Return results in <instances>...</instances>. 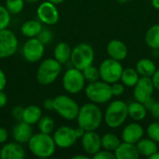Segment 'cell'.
<instances>
[{
    "instance_id": "cell-1",
    "label": "cell",
    "mask_w": 159,
    "mask_h": 159,
    "mask_svg": "<svg viewBox=\"0 0 159 159\" xmlns=\"http://www.w3.org/2000/svg\"><path fill=\"white\" fill-rule=\"evenodd\" d=\"M28 147L32 155L39 158H48L54 155L56 143L50 134L38 132L34 134L28 142Z\"/></svg>"
},
{
    "instance_id": "cell-2",
    "label": "cell",
    "mask_w": 159,
    "mask_h": 159,
    "mask_svg": "<svg viewBox=\"0 0 159 159\" xmlns=\"http://www.w3.org/2000/svg\"><path fill=\"white\" fill-rule=\"evenodd\" d=\"M76 119L78 126L86 131L96 130L102 124V113L94 102L86 103L80 107Z\"/></svg>"
},
{
    "instance_id": "cell-3",
    "label": "cell",
    "mask_w": 159,
    "mask_h": 159,
    "mask_svg": "<svg viewBox=\"0 0 159 159\" xmlns=\"http://www.w3.org/2000/svg\"><path fill=\"white\" fill-rule=\"evenodd\" d=\"M61 72V64L55 59H46L41 61L36 71V79L39 84L48 86L52 84Z\"/></svg>"
},
{
    "instance_id": "cell-4",
    "label": "cell",
    "mask_w": 159,
    "mask_h": 159,
    "mask_svg": "<svg viewBox=\"0 0 159 159\" xmlns=\"http://www.w3.org/2000/svg\"><path fill=\"white\" fill-rule=\"evenodd\" d=\"M128 116V104L122 101H114L105 111L104 121L108 127L116 129L126 121Z\"/></svg>"
},
{
    "instance_id": "cell-5",
    "label": "cell",
    "mask_w": 159,
    "mask_h": 159,
    "mask_svg": "<svg viewBox=\"0 0 159 159\" xmlns=\"http://www.w3.org/2000/svg\"><path fill=\"white\" fill-rule=\"evenodd\" d=\"M85 93L87 98L94 103H105L113 97L111 85L104 81L99 80L90 82L87 86Z\"/></svg>"
},
{
    "instance_id": "cell-6",
    "label": "cell",
    "mask_w": 159,
    "mask_h": 159,
    "mask_svg": "<svg viewBox=\"0 0 159 159\" xmlns=\"http://www.w3.org/2000/svg\"><path fill=\"white\" fill-rule=\"evenodd\" d=\"M77 102L66 95H59L53 99V110L66 120L76 119L79 113Z\"/></svg>"
},
{
    "instance_id": "cell-7",
    "label": "cell",
    "mask_w": 159,
    "mask_h": 159,
    "mask_svg": "<svg viewBox=\"0 0 159 159\" xmlns=\"http://www.w3.org/2000/svg\"><path fill=\"white\" fill-rule=\"evenodd\" d=\"M71 62L73 67L79 70H84L86 67L92 64L94 61V50L92 47L86 43H81L76 45L72 49Z\"/></svg>"
},
{
    "instance_id": "cell-8",
    "label": "cell",
    "mask_w": 159,
    "mask_h": 159,
    "mask_svg": "<svg viewBox=\"0 0 159 159\" xmlns=\"http://www.w3.org/2000/svg\"><path fill=\"white\" fill-rule=\"evenodd\" d=\"M123 70V66L119 61L109 58L104 60L99 67L100 77L102 81L113 84L120 80Z\"/></svg>"
},
{
    "instance_id": "cell-9",
    "label": "cell",
    "mask_w": 159,
    "mask_h": 159,
    "mask_svg": "<svg viewBox=\"0 0 159 159\" xmlns=\"http://www.w3.org/2000/svg\"><path fill=\"white\" fill-rule=\"evenodd\" d=\"M85 77L81 70L73 67L68 69L62 77L63 89L70 94L79 93L85 86Z\"/></svg>"
},
{
    "instance_id": "cell-10",
    "label": "cell",
    "mask_w": 159,
    "mask_h": 159,
    "mask_svg": "<svg viewBox=\"0 0 159 159\" xmlns=\"http://www.w3.org/2000/svg\"><path fill=\"white\" fill-rule=\"evenodd\" d=\"M19 41L16 34L9 29L0 30V59L13 56L18 50Z\"/></svg>"
},
{
    "instance_id": "cell-11",
    "label": "cell",
    "mask_w": 159,
    "mask_h": 159,
    "mask_svg": "<svg viewBox=\"0 0 159 159\" xmlns=\"http://www.w3.org/2000/svg\"><path fill=\"white\" fill-rule=\"evenodd\" d=\"M45 52V45L37 38H28L22 46V56L25 61L31 63L39 61Z\"/></svg>"
},
{
    "instance_id": "cell-12",
    "label": "cell",
    "mask_w": 159,
    "mask_h": 159,
    "mask_svg": "<svg viewBox=\"0 0 159 159\" xmlns=\"http://www.w3.org/2000/svg\"><path fill=\"white\" fill-rule=\"evenodd\" d=\"M56 6L57 5L49 2L48 0L42 2L38 6L36 9V16L43 24L53 25L59 21L60 14Z\"/></svg>"
},
{
    "instance_id": "cell-13",
    "label": "cell",
    "mask_w": 159,
    "mask_h": 159,
    "mask_svg": "<svg viewBox=\"0 0 159 159\" xmlns=\"http://www.w3.org/2000/svg\"><path fill=\"white\" fill-rule=\"evenodd\" d=\"M52 137L56 146L61 149L72 147L77 140L75 129L69 126H61L58 128L54 131Z\"/></svg>"
},
{
    "instance_id": "cell-14",
    "label": "cell",
    "mask_w": 159,
    "mask_h": 159,
    "mask_svg": "<svg viewBox=\"0 0 159 159\" xmlns=\"http://www.w3.org/2000/svg\"><path fill=\"white\" fill-rule=\"evenodd\" d=\"M155 86L152 80V77L142 76L138 80L137 84L134 86L133 95L137 102L143 103L149 97L154 93Z\"/></svg>"
},
{
    "instance_id": "cell-15",
    "label": "cell",
    "mask_w": 159,
    "mask_h": 159,
    "mask_svg": "<svg viewBox=\"0 0 159 159\" xmlns=\"http://www.w3.org/2000/svg\"><path fill=\"white\" fill-rule=\"evenodd\" d=\"M81 143L85 153L91 157L97 154L102 148L101 137L95 132V130L86 131L81 138Z\"/></svg>"
},
{
    "instance_id": "cell-16",
    "label": "cell",
    "mask_w": 159,
    "mask_h": 159,
    "mask_svg": "<svg viewBox=\"0 0 159 159\" xmlns=\"http://www.w3.org/2000/svg\"><path fill=\"white\" fill-rule=\"evenodd\" d=\"M11 134L14 142H17L20 144L28 143V142L34 135L32 125L22 120L18 121V123L13 127Z\"/></svg>"
},
{
    "instance_id": "cell-17",
    "label": "cell",
    "mask_w": 159,
    "mask_h": 159,
    "mask_svg": "<svg viewBox=\"0 0 159 159\" xmlns=\"http://www.w3.org/2000/svg\"><path fill=\"white\" fill-rule=\"evenodd\" d=\"M25 150L22 145L17 142L4 143L0 149L1 159H23L25 157Z\"/></svg>"
},
{
    "instance_id": "cell-18",
    "label": "cell",
    "mask_w": 159,
    "mask_h": 159,
    "mask_svg": "<svg viewBox=\"0 0 159 159\" xmlns=\"http://www.w3.org/2000/svg\"><path fill=\"white\" fill-rule=\"evenodd\" d=\"M143 129L138 123L129 124L122 131V140L126 143L136 144L143 137Z\"/></svg>"
},
{
    "instance_id": "cell-19",
    "label": "cell",
    "mask_w": 159,
    "mask_h": 159,
    "mask_svg": "<svg viewBox=\"0 0 159 159\" xmlns=\"http://www.w3.org/2000/svg\"><path fill=\"white\" fill-rule=\"evenodd\" d=\"M107 53L110 58L116 61H123L126 59L128 55V48L127 46L120 40L115 39L111 40L107 45Z\"/></svg>"
},
{
    "instance_id": "cell-20",
    "label": "cell",
    "mask_w": 159,
    "mask_h": 159,
    "mask_svg": "<svg viewBox=\"0 0 159 159\" xmlns=\"http://www.w3.org/2000/svg\"><path fill=\"white\" fill-rule=\"evenodd\" d=\"M115 156L116 159H138L140 157L136 144L126 142L118 145L115 150Z\"/></svg>"
},
{
    "instance_id": "cell-21",
    "label": "cell",
    "mask_w": 159,
    "mask_h": 159,
    "mask_svg": "<svg viewBox=\"0 0 159 159\" xmlns=\"http://www.w3.org/2000/svg\"><path fill=\"white\" fill-rule=\"evenodd\" d=\"M43 23L38 20H29L24 21L20 26V33L27 38L37 37L43 29Z\"/></svg>"
},
{
    "instance_id": "cell-22",
    "label": "cell",
    "mask_w": 159,
    "mask_h": 159,
    "mask_svg": "<svg viewBox=\"0 0 159 159\" xmlns=\"http://www.w3.org/2000/svg\"><path fill=\"white\" fill-rule=\"evenodd\" d=\"M53 54H54V59L62 65L67 63L71 60L72 48L67 43L60 42L56 45Z\"/></svg>"
},
{
    "instance_id": "cell-23",
    "label": "cell",
    "mask_w": 159,
    "mask_h": 159,
    "mask_svg": "<svg viewBox=\"0 0 159 159\" xmlns=\"http://www.w3.org/2000/svg\"><path fill=\"white\" fill-rule=\"evenodd\" d=\"M42 110L39 106L31 104L26 107H24L23 111V116H22V121L30 124V125H34L37 124L40 118L42 117Z\"/></svg>"
},
{
    "instance_id": "cell-24",
    "label": "cell",
    "mask_w": 159,
    "mask_h": 159,
    "mask_svg": "<svg viewBox=\"0 0 159 159\" xmlns=\"http://www.w3.org/2000/svg\"><path fill=\"white\" fill-rule=\"evenodd\" d=\"M138 152L140 156L150 157L152 155H154L156 152L158 151V146L155 141L152 139H142L136 143Z\"/></svg>"
},
{
    "instance_id": "cell-25",
    "label": "cell",
    "mask_w": 159,
    "mask_h": 159,
    "mask_svg": "<svg viewBox=\"0 0 159 159\" xmlns=\"http://www.w3.org/2000/svg\"><path fill=\"white\" fill-rule=\"evenodd\" d=\"M136 70L141 76L152 77L157 72V66L155 62L149 59H141L136 64Z\"/></svg>"
},
{
    "instance_id": "cell-26",
    "label": "cell",
    "mask_w": 159,
    "mask_h": 159,
    "mask_svg": "<svg viewBox=\"0 0 159 159\" xmlns=\"http://www.w3.org/2000/svg\"><path fill=\"white\" fill-rule=\"evenodd\" d=\"M147 109L144 107L143 103L140 102H133L128 105L129 116L135 121H141L145 118Z\"/></svg>"
},
{
    "instance_id": "cell-27",
    "label": "cell",
    "mask_w": 159,
    "mask_h": 159,
    "mask_svg": "<svg viewBox=\"0 0 159 159\" xmlns=\"http://www.w3.org/2000/svg\"><path fill=\"white\" fill-rule=\"evenodd\" d=\"M139 79H140V75L138 74L137 70L133 68L124 69L120 77L122 84L129 88H134V86L137 84Z\"/></svg>"
},
{
    "instance_id": "cell-28",
    "label": "cell",
    "mask_w": 159,
    "mask_h": 159,
    "mask_svg": "<svg viewBox=\"0 0 159 159\" xmlns=\"http://www.w3.org/2000/svg\"><path fill=\"white\" fill-rule=\"evenodd\" d=\"M145 42L153 49H159V24H155L145 34Z\"/></svg>"
},
{
    "instance_id": "cell-29",
    "label": "cell",
    "mask_w": 159,
    "mask_h": 159,
    "mask_svg": "<svg viewBox=\"0 0 159 159\" xmlns=\"http://www.w3.org/2000/svg\"><path fill=\"white\" fill-rule=\"evenodd\" d=\"M101 141H102V147H103L105 150L114 151V152L118 147V145L121 143L119 138L113 133L104 134L101 138Z\"/></svg>"
},
{
    "instance_id": "cell-30",
    "label": "cell",
    "mask_w": 159,
    "mask_h": 159,
    "mask_svg": "<svg viewBox=\"0 0 159 159\" xmlns=\"http://www.w3.org/2000/svg\"><path fill=\"white\" fill-rule=\"evenodd\" d=\"M37 127L40 132L46 133V134H51L55 129V123H54V120L50 116H44L38 121Z\"/></svg>"
},
{
    "instance_id": "cell-31",
    "label": "cell",
    "mask_w": 159,
    "mask_h": 159,
    "mask_svg": "<svg viewBox=\"0 0 159 159\" xmlns=\"http://www.w3.org/2000/svg\"><path fill=\"white\" fill-rule=\"evenodd\" d=\"M24 0H6L5 7L10 14H19L24 7Z\"/></svg>"
},
{
    "instance_id": "cell-32",
    "label": "cell",
    "mask_w": 159,
    "mask_h": 159,
    "mask_svg": "<svg viewBox=\"0 0 159 159\" xmlns=\"http://www.w3.org/2000/svg\"><path fill=\"white\" fill-rule=\"evenodd\" d=\"M82 73H83V75L85 77V80L89 81V83L90 82H95V81H98L99 78H100V71H99V68L93 66L92 64L86 67L84 70H82Z\"/></svg>"
},
{
    "instance_id": "cell-33",
    "label": "cell",
    "mask_w": 159,
    "mask_h": 159,
    "mask_svg": "<svg viewBox=\"0 0 159 159\" xmlns=\"http://www.w3.org/2000/svg\"><path fill=\"white\" fill-rule=\"evenodd\" d=\"M10 13L7 9L5 6L0 5V30L6 29L8 27L11 18H10Z\"/></svg>"
},
{
    "instance_id": "cell-34",
    "label": "cell",
    "mask_w": 159,
    "mask_h": 159,
    "mask_svg": "<svg viewBox=\"0 0 159 159\" xmlns=\"http://www.w3.org/2000/svg\"><path fill=\"white\" fill-rule=\"evenodd\" d=\"M147 135L150 139L159 143V121L150 124L147 128Z\"/></svg>"
},
{
    "instance_id": "cell-35",
    "label": "cell",
    "mask_w": 159,
    "mask_h": 159,
    "mask_svg": "<svg viewBox=\"0 0 159 159\" xmlns=\"http://www.w3.org/2000/svg\"><path fill=\"white\" fill-rule=\"evenodd\" d=\"M52 37H53V35H52L51 31L48 30V29H45V28H43L42 31H41V32L39 33V34L37 35V38H38L44 45L48 44V43L51 41Z\"/></svg>"
},
{
    "instance_id": "cell-36",
    "label": "cell",
    "mask_w": 159,
    "mask_h": 159,
    "mask_svg": "<svg viewBox=\"0 0 159 159\" xmlns=\"http://www.w3.org/2000/svg\"><path fill=\"white\" fill-rule=\"evenodd\" d=\"M94 159H116L115 153H112L111 151L108 150H103V151H99L97 154L93 156Z\"/></svg>"
},
{
    "instance_id": "cell-37",
    "label": "cell",
    "mask_w": 159,
    "mask_h": 159,
    "mask_svg": "<svg viewBox=\"0 0 159 159\" xmlns=\"http://www.w3.org/2000/svg\"><path fill=\"white\" fill-rule=\"evenodd\" d=\"M23 111H24V107L20 105H17L11 110V116L17 121H21L23 116Z\"/></svg>"
},
{
    "instance_id": "cell-38",
    "label": "cell",
    "mask_w": 159,
    "mask_h": 159,
    "mask_svg": "<svg viewBox=\"0 0 159 159\" xmlns=\"http://www.w3.org/2000/svg\"><path fill=\"white\" fill-rule=\"evenodd\" d=\"M111 88H112V92H113V96H120L124 93L125 91V88H124V85L123 84H120V83H113L111 85Z\"/></svg>"
},
{
    "instance_id": "cell-39",
    "label": "cell",
    "mask_w": 159,
    "mask_h": 159,
    "mask_svg": "<svg viewBox=\"0 0 159 159\" xmlns=\"http://www.w3.org/2000/svg\"><path fill=\"white\" fill-rule=\"evenodd\" d=\"M7 139H8L7 130L5 128L0 127V144H4L5 143H7Z\"/></svg>"
},
{
    "instance_id": "cell-40",
    "label": "cell",
    "mask_w": 159,
    "mask_h": 159,
    "mask_svg": "<svg viewBox=\"0 0 159 159\" xmlns=\"http://www.w3.org/2000/svg\"><path fill=\"white\" fill-rule=\"evenodd\" d=\"M7 75L2 69H0V90H4L7 86Z\"/></svg>"
},
{
    "instance_id": "cell-41",
    "label": "cell",
    "mask_w": 159,
    "mask_h": 159,
    "mask_svg": "<svg viewBox=\"0 0 159 159\" xmlns=\"http://www.w3.org/2000/svg\"><path fill=\"white\" fill-rule=\"evenodd\" d=\"M150 112L155 119L159 121V102H156L154 106L150 109Z\"/></svg>"
},
{
    "instance_id": "cell-42",
    "label": "cell",
    "mask_w": 159,
    "mask_h": 159,
    "mask_svg": "<svg viewBox=\"0 0 159 159\" xmlns=\"http://www.w3.org/2000/svg\"><path fill=\"white\" fill-rule=\"evenodd\" d=\"M7 103V96L4 90H0V109L4 108Z\"/></svg>"
},
{
    "instance_id": "cell-43",
    "label": "cell",
    "mask_w": 159,
    "mask_h": 159,
    "mask_svg": "<svg viewBox=\"0 0 159 159\" xmlns=\"http://www.w3.org/2000/svg\"><path fill=\"white\" fill-rule=\"evenodd\" d=\"M157 102L155 101V99L151 96V97H149L144 102H143V105H144V107L147 109V110H150L153 106H154V104L156 103Z\"/></svg>"
},
{
    "instance_id": "cell-44",
    "label": "cell",
    "mask_w": 159,
    "mask_h": 159,
    "mask_svg": "<svg viewBox=\"0 0 159 159\" xmlns=\"http://www.w3.org/2000/svg\"><path fill=\"white\" fill-rule=\"evenodd\" d=\"M43 107L46 110H53V99H47L43 102Z\"/></svg>"
},
{
    "instance_id": "cell-45",
    "label": "cell",
    "mask_w": 159,
    "mask_h": 159,
    "mask_svg": "<svg viewBox=\"0 0 159 159\" xmlns=\"http://www.w3.org/2000/svg\"><path fill=\"white\" fill-rule=\"evenodd\" d=\"M152 80H153L155 89H157L159 91V70H157V72L155 73V75L152 76Z\"/></svg>"
},
{
    "instance_id": "cell-46",
    "label": "cell",
    "mask_w": 159,
    "mask_h": 159,
    "mask_svg": "<svg viewBox=\"0 0 159 159\" xmlns=\"http://www.w3.org/2000/svg\"><path fill=\"white\" fill-rule=\"evenodd\" d=\"M75 135H76L77 139H81L83 137V135L85 134V132H86V130L84 129H82L81 127H79V126L76 129H75Z\"/></svg>"
},
{
    "instance_id": "cell-47",
    "label": "cell",
    "mask_w": 159,
    "mask_h": 159,
    "mask_svg": "<svg viewBox=\"0 0 159 159\" xmlns=\"http://www.w3.org/2000/svg\"><path fill=\"white\" fill-rule=\"evenodd\" d=\"M151 1H152V6L156 9H159V0H151Z\"/></svg>"
},
{
    "instance_id": "cell-48",
    "label": "cell",
    "mask_w": 159,
    "mask_h": 159,
    "mask_svg": "<svg viewBox=\"0 0 159 159\" xmlns=\"http://www.w3.org/2000/svg\"><path fill=\"white\" fill-rule=\"evenodd\" d=\"M72 158L73 159H89V157L88 156H80V155H78V156H75V157H73Z\"/></svg>"
},
{
    "instance_id": "cell-49",
    "label": "cell",
    "mask_w": 159,
    "mask_h": 159,
    "mask_svg": "<svg viewBox=\"0 0 159 159\" xmlns=\"http://www.w3.org/2000/svg\"><path fill=\"white\" fill-rule=\"evenodd\" d=\"M150 159H159V152L157 151V152H156L154 155H152L150 157H149Z\"/></svg>"
},
{
    "instance_id": "cell-50",
    "label": "cell",
    "mask_w": 159,
    "mask_h": 159,
    "mask_svg": "<svg viewBox=\"0 0 159 159\" xmlns=\"http://www.w3.org/2000/svg\"><path fill=\"white\" fill-rule=\"evenodd\" d=\"M49 2H51V3H53V4H55V5H60V4H61L64 0H48Z\"/></svg>"
},
{
    "instance_id": "cell-51",
    "label": "cell",
    "mask_w": 159,
    "mask_h": 159,
    "mask_svg": "<svg viewBox=\"0 0 159 159\" xmlns=\"http://www.w3.org/2000/svg\"><path fill=\"white\" fill-rule=\"evenodd\" d=\"M26 3H29V4H34L36 2H38V0H24Z\"/></svg>"
},
{
    "instance_id": "cell-52",
    "label": "cell",
    "mask_w": 159,
    "mask_h": 159,
    "mask_svg": "<svg viewBox=\"0 0 159 159\" xmlns=\"http://www.w3.org/2000/svg\"><path fill=\"white\" fill-rule=\"evenodd\" d=\"M129 1H131V0H118V2L120 4H126V3H129Z\"/></svg>"
}]
</instances>
